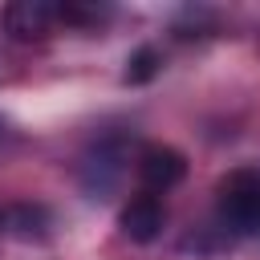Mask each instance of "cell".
I'll list each match as a JSON object with an SVG mask.
<instances>
[{"label":"cell","mask_w":260,"mask_h":260,"mask_svg":"<svg viewBox=\"0 0 260 260\" xmlns=\"http://www.w3.org/2000/svg\"><path fill=\"white\" fill-rule=\"evenodd\" d=\"M215 215L228 232L236 236H252L260 232V171H232L219 183L215 195Z\"/></svg>","instance_id":"1"},{"label":"cell","mask_w":260,"mask_h":260,"mask_svg":"<svg viewBox=\"0 0 260 260\" xmlns=\"http://www.w3.org/2000/svg\"><path fill=\"white\" fill-rule=\"evenodd\" d=\"M183 175H187V158L175 146H146L138 154V179H142L146 195L171 191L175 183H183Z\"/></svg>","instance_id":"2"},{"label":"cell","mask_w":260,"mask_h":260,"mask_svg":"<svg viewBox=\"0 0 260 260\" xmlns=\"http://www.w3.org/2000/svg\"><path fill=\"white\" fill-rule=\"evenodd\" d=\"M4 24L16 41H41L57 24V4L49 0H16L4 8Z\"/></svg>","instance_id":"3"},{"label":"cell","mask_w":260,"mask_h":260,"mask_svg":"<svg viewBox=\"0 0 260 260\" xmlns=\"http://www.w3.org/2000/svg\"><path fill=\"white\" fill-rule=\"evenodd\" d=\"M162 219H167V211H162V203H158V195H134L126 207H122V215H118V223H122V232L134 240V244H150L158 232H162Z\"/></svg>","instance_id":"4"},{"label":"cell","mask_w":260,"mask_h":260,"mask_svg":"<svg viewBox=\"0 0 260 260\" xmlns=\"http://www.w3.org/2000/svg\"><path fill=\"white\" fill-rule=\"evenodd\" d=\"M126 65H130V69H126V81H150V77L158 73V53H154V49H138Z\"/></svg>","instance_id":"5"}]
</instances>
